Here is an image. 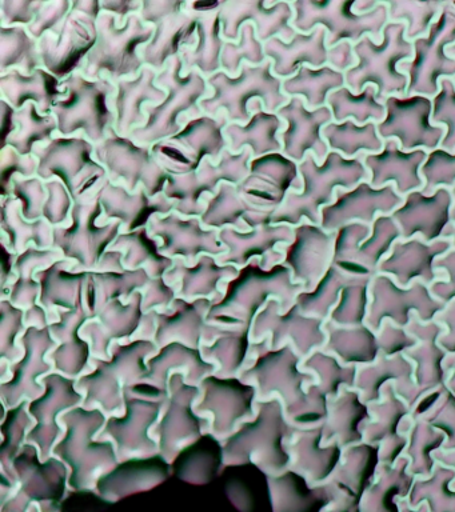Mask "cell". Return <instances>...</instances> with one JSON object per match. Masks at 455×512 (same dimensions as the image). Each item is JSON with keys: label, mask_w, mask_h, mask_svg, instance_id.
<instances>
[{"label": "cell", "mask_w": 455, "mask_h": 512, "mask_svg": "<svg viewBox=\"0 0 455 512\" xmlns=\"http://www.w3.org/2000/svg\"><path fill=\"white\" fill-rule=\"evenodd\" d=\"M43 68L39 42L27 27L0 26V72L19 70L27 75Z\"/></svg>", "instance_id": "cell-44"}, {"label": "cell", "mask_w": 455, "mask_h": 512, "mask_svg": "<svg viewBox=\"0 0 455 512\" xmlns=\"http://www.w3.org/2000/svg\"><path fill=\"white\" fill-rule=\"evenodd\" d=\"M74 264L73 260L61 259L35 275L41 283V302L46 307L73 310L83 298L90 271H75Z\"/></svg>", "instance_id": "cell-37"}, {"label": "cell", "mask_w": 455, "mask_h": 512, "mask_svg": "<svg viewBox=\"0 0 455 512\" xmlns=\"http://www.w3.org/2000/svg\"><path fill=\"white\" fill-rule=\"evenodd\" d=\"M399 239L401 231L391 215L378 216L373 226L347 224L335 235L333 263L350 274L370 275Z\"/></svg>", "instance_id": "cell-18"}, {"label": "cell", "mask_w": 455, "mask_h": 512, "mask_svg": "<svg viewBox=\"0 0 455 512\" xmlns=\"http://www.w3.org/2000/svg\"><path fill=\"white\" fill-rule=\"evenodd\" d=\"M94 158L105 167L111 182L125 184L131 192L143 187L153 198L163 192L170 176L150 146L119 135L114 127L102 142L95 144Z\"/></svg>", "instance_id": "cell-16"}, {"label": "cell", "mask_w": 455, "mask_h": 512, "mask_svg": "<svg viewBox=\"0 0 455 512\" xmlns=\"http://www.w3.org/2000/svg\"><path fill=\"white\" fill-rule=\"evenodd\" d=\"M154 32V26L143 22L139 14L129 16L121 26L117 16L102 11L97 44L87 55L81 74L93 80L105 76L114 83L137 78L145 67L141 48L153 39Z\"/></svg>", "instance_id": "cell-5"}, {"label": "cell", "mask_w": 455, "mask_h": 512, "mask_svg": "<svg viewBox=\"0 0 455 512\" xmlns=\"http://www.w3.org/2000/svg\"><path fill=\"white\" fill-rule=\"evenodd\" d=\"M453 190L441 187L433 194H423L422 190L403 196V203L391 214L401 231L402 239L419 236L426 243L450 238L454 230Z\"/></svg>", "instance_id": "cell-21"}, {"label": "cell", "mask_w": 455, "mask_h": 512, "mask_svg": "<svg viewBox=\"0 0 455 512\" xmlns=\"http://www.w3.org/2000/svg\"><path fill=\"white\" fill-rule=\"evenodd\" d=\"M229 123L225 114L186 119L177 135L153 144L151 151L169 175L197 171L207 158L214 163L221 160L229 148L225 136Z\"/></svg>", "instance_id": "cell-10"}, {"label": "cell", "mask_w": 455, "mask_h": 512, "mask_svg": "<svg viewBox=\"0 0 455 512\" xmlns=\"http://www.w3.org/2000/svg\"><path fill=\"white\" fill-rule=\"evenodd\" d=\"M0 112H2V148L6 146L7 140L17 131L15 114L17 110L6 99L0 100Z\"/></svg>", "instance_id": "cell-58"}, {"label": "cell", "mask_w": 455, "mask_h": 512, "mask_svg": "<svg viewBox=\"0 0 455 512\" xmlns=\"http://www.w3.org/2000/svg\"><path fill=\"white\" fill-rule=\"evenodd\" d=\"M238 190L254 206L277 211L290 192H301L303 183L298 163L282 152H274L250 162V172Z\"/></svg>", "instance_id": "cell-25"}, {"label": "cell", "mask_w": 455, "mask_h": 512, "mask_svg": "<svg viewBox=\"0 0 455 512\" xmlns=\"http://www.w3.org/2000/svg\"><path fill=\"white\" fill-rule=\"evenodd\" d=\"M61 82L45 68H38L31 75L11 70L0 76V90L2 98L15 110H22L27 103H34L43 115H50L53 114L55 103L65 98L66 91L61 87Z\"/></svg>", "instance_id": "cell-34"}, {"label": "cell", "mask_w": 455, "mask_h": 512, "mask_svg": "<svg viewBox=\"0 0 455 512\" xmlns=\"http://www.w3.org/2000/svg\"><path fill=\"white\" fill-rule=\"evenodd\" d=\"M277 114L285 122V130L279 134L282 140V154L294 162L301 163L307 154H313L319 163L329 155L330 148L323 139L322 131L333 122L329 107L310 110L305 100L294 96Z\"/></svg>", "instance_id": "cell-24"}, {"label": "cell", "mask_w": 455, "mask_h": 512, "mask_svg": "<svg viewBox=\"0 0 455 512\" xmlns=\"http://www.w3.org/2000/svg\"><path fill=\"white\" fill-rule=\"evenodd\" d=\"M97 192L103 208L99 222L106 224L118 220L123 224L122 232L149 226L155 214L165 216L174 212V204L163 192L153 198L143 187L131 192L125 184L111 182L109 178L103 180Z\"/></svg>", "instance_id": "cell-27"}, {"label": "cell", "mask_w": 455, "mask_h": 512, "mask_svg": "<svg viewBox=\"0 0 455 512\" xmlns=\"http://www.w3.org/2000/svg\"><path fill=\"white\" fill-rule=\"evenodd\" d=\"M453 196H454V206H453V212H451V218H453V222L455 224V187L453 188Z\"/></svg>", "instance_id": "cell-60"}, {"label": "cell", "mask_w": 455, "mask_h": 512, "mask_svg": "<svg viewBox=\"0 0 455 512\" xmlns=\"http://www.w3.org/2000/svg\"><path fill=\"white\" fill-rule=\"evenodd\" d=\"M97 190L75 202L70 223L54 227L53 231V248L61 251L63 258L73 260L78 271L97 270L103 255L123 230L118 220L99 222L103 208Z\"/></svg>", "instance_id": "cell-9"}, {"label": "cell", "mask_w": 455, "mask_h": 512, "mask_svg": "<svg viewBox=\"0 0 455 512\" xmlns=\"http://www.w3.org/2000/svg\"><path fill=\"white\" fill-rule=\"evenodd\" d=\"M413 58L402 63L401 71L409 78L406 95H423L433 99L442 79L455 78V59L447 47L455 43V7L446 2L429 34L413 40Z\"/></svg>", "instance_id": "cell-14"}, {"label": "cell", "mask_w": 455, "mask_h": 512, "mask_svg": "<svg viewBox=\"0 0 455 512\" xmlns=\"http://www.w3.org/2000/svg\"><path fill=\"white\" fill-rule=\"evenodd\" d=\"M159 72L154 68L145 66L137 78L121 79L115 82V92L111 106L117 120H115V131L121 136H130L135 128L146 123V106H154L163 102L167 92L157 84Z\"/></svg>", "instance_id": "cell-30"}, {"label": "cell", "mask_w": 455, "mask_h": 512, "mask_svg": "<svg viewBox=\"0 0 455 512\" xmlns=\"http://www.w3.org/2000/svg\"><path fill=\"white\" fill-rule=\"evenodd\" d=\"M207 83L213 92L199 103L203 114H225L230 123L249 122L251 103L255 100H261L263 108L269 112H278L290 100L283 92V79L273 74L271 60L261 66L245 63L237 76L219 71L209 76Z\"/></svg>", "instance_id": "cell-4"}, {"label": "cell", "mask_w": 455, "mask_h": 512, "mask_svg": "<svg viewBox=\"0 0 455 512\" xmlns=\"http://www.w3.org/2000/svg\"><path fill=\"white\" fill-rule=\"evenodd\" d=\"M101 8L103 12L117 16L119 24L123 26L129 16L141 12L142 2H138V0H102Z\"/></svg>", "instance_id": "cell-57"}, {"label": "cell", "mask_w": 455, "mask_h": 512, "mask_svg": "<svg viewBox=\"0 0 455 512\" xmlns=\"http://www.w3.org/2000/svg\"><path fill=\"white\" fill-rule=\"evenodd\" d=\"M63 254L57 248H38L29 246L15 259L14 268L18 278L10 291V302L13 304H31L41 292V283L34 276L38 271L46 270L55 262L61 260Z\"/></svg>", "instance_id": "cell-43"}, {"label": "cell", "mask_w": 455, "mask_h": 512, "mask_svg": "<svg viewBox=\"0 0 455 512\" xmlns=\"http://www.w3.org/2000/svg\"><path fill=\"white\" fill-rule=\"evenodd\" d=\"M450 239H451V242H453V248H455V224H454L453 234H451Z\"/></svg>", "instance_id": "cell-61"}, {"label": "cell", "mask_w": 455, "mask_h": 512, "mask_svg": "<svg viewBox=\"0 0 455 512\" xmlns=\"http://www.w3.org/2000/svg\"><path fill=\"white\" fill-rule=\"evenodd\" d=\"M15 122L17 131L10 136L3 148H14L23 156L33 155L39 144L49 143L55 132H58L57 118L53 114L43 115L34 103H27L22 110H18Z\"/></svg>", "instance_id": "cell-45"}, {"label": "cell", "mask_w": 455, "mask_h": 512, "mask_svg": "<svg viewBox=\"0 0 455 512\" xmlns=\"http://www.w3.org/2000/svg\"><path fill=\"white\" fill-rule=\"evenodd\" d=\"M435 267L445 270L449 274V282H437L431 287L433 294L439 299L450 300L455 298V248H451L445 255L435 260Z\"/></svg>", "instance_id": "cell-55"}, {"label": "cell", "mask_w": 455, "mask_h": 512, "mask_svg": "<svg viewBox=\"0 0 455 512\" xmlns=\"http://www.w3.org/2000/svg\"><path fill=\"white\" fill-rule=\"evenodd\" d=\"M3 235L6 236L7 243L11 251L15 254H21L27 247L34 246L38 248H53L54 227L50 226L45 219L30 220L25 219L22 214L21 203L14 196L2 199V220H0Z\"/></svg>", "instance_id": "cell-39"}, {"label": "cell", "mask_w": 455, "mask_h": 512, "mask_svg": "<svg viewBox=\"0 0 455 512\" xmlns=\"http://www.w3.org/2000/svg\"><path fill=\"white\" fill-rule=\"evenodd\" d=\"M389 6V22L406 24V39L413 42L429 34L446 2L417 0H385Z\"/></svg>", "instance_id": "cell-46"}, {"label": "cell", "mask_w": 455, "mask_h": 512, "mask_svg": "<svg viewBox=\"0 0 455 512\" xmlns=\"http://www.w3.org/2000/svg\"><path fill=\"white\" fill-rule=\"evenodd\" d=\"M434 124L445 127L446 134L442 140L443 150L455 151V83L454 79L446 78L439 82V90L433 98Z\"/></svg>", "instance_id": "cell-49"}, {"label": "cell", "mask_w": 455, "mask_h": 512, "mask_svg": "<svg viewBox=\"0 0 455 512\" xmlns=\"http://www.w3.org/2000/svg\"><path fill=\"white\" fill-rule=\"evenodd\" d=\"M99 0H77L59 36L47 34L39 40L43 68L58 79L81 72L87 55L98 40Z\"/></svg>", "instance_id": "cell-12"}, {"label": "cell", "mask_w": 455, "mask_h": 512, "mask_svg": "<svg viewBox=\"0 0 455 512\" xmlns=\"http://www.w3.org/2000/svg\"><path fill=\"white\" fill-rule=\"evenodd\" d=\"M161 240L150 234L149 227L133 232H121L110 250L123 252V266L126 270L146 268L151 278H163L173 268L174 259L161 254Z\"/></svg>", "instance_id": "cell-38"}, {"label": "cell", "mask_w": 455, "mask_h": 512, "mask_svg": "<svg viewBox=\"0 0 455 512\" xmlns=\"http://www.w3.org/2000/svg\"><path fill=\"white\" fill-rule=\"evenodd\" d=\"M383 103L386 116L378 123L383 140L395 139L405 151L430 152L441 147L446 130L431 120L433 99L423 95H394Z\"/></svg>", "instance_id": "cell-17"}, {"label": "cell", "mask_w": 455, "mask_h": 512, "mask_svg": "<svg viewBox=\"0 0 455 512\" xmlns=\"http://www.w3.org/2000/svg\"><path fill=\"white\" fill-rule=\"evenodd\" d=\"M274 210L254 206L239 192L233 183L225 182L219 186L217 194L207 196L206 210L201 222L206 228L221 231L225 227L246 232L254 230L259 224L271 223Z\"/></svg>", "instance_id": "cell-32"}, {"label": "cell", "mask_w": 455, "mask_h": 512, "mask_svg": "<svg viewBox=\"0 0 455 512\" xmlns=\"http://www.w3.org/2000/svg\"><path fill=\"white\" fill-rule=\"evenodd\" d=\"M302 288H305L303 284L294 283L290 268L277 264L265 270L261 259L254 258L226 283V295L211 306L209 318L222 312L226 315L237 312L251 318L263 303L269 302L270 296L281 300V306L286 307Z\"/></svg>", "instance_id": "cell-13"}, {"label": "cell", "mask_w": 455, "mask_h": 512, "mask_svg": "<svg viewBox=\"0 0 455 512\" xmlns=\"http://www.w3.org/2000/svg\"><path fill=\"white\" fill-rule=\"evenodd\" d=\"M402 203L403 196L398 194L394 184L377 188L371 186L369 180H363L351 190H338L334 202L322 208L321 227L337 232L355 222L373 226L378 216L393 214Z\"/></svg>", "instance_id": "cell-20"}, {"label": "cell", "mask_w": 455, "mask_h": 512, "mask_svg": "<svg viewBox=\"0 0 455 512\" xmlns=\"http://www.w3.org/2000/svg\"><path fill=\"white\" fill-rule=\"evenodd\" d=\"M71 7H73V2H69V0H51V2L45 0L37 18L27 27V30L38 42L47 34L59 36L65 27Z\"/></svg>", "instance_id": "cell-52"}, {"label": "cell", "mask_w": 455, "mask_h": 512, "mask_svg": "<svg viewBox=\"0 0 455 512\" xmlns=\"http://www.w3.org/2000/svg\"><path fill=\"white\" fill-rule=\"evenodd\" d=\"M45 4V0H2L0 2V26L29 27Z\"/></svg>", "instance_id": "cell-54"}, {"label": "cell", "mask_w": 455, "mask_h": 512, "mask_svg": "<svg viewBox=\"0 0 455 512\" xmlns=\"http://www.w3.org/2000/svg\"><path fill=\"white\" fill-rule=\"evenodd\" d=\"M65 98L58 100L53 115L58 122V135L83 134L98 144L115 126L117 115L111 106L117 86L109 78L87 79L81 72L67 76L61 82Z\"/></svg>", "instance_id": "cell-6"}, {"label": "cell", "mask_w": 455, "mask_h": 512, "mask_svg": "<svg viewBox=\"0 0 455 512\" xmlns=\"http://www.w3.org/2000/svg\"><path fill=\"white\" fill-rule=\"evenodd\" d=\"M422 178L425 180L423 194L431 195L438 188L453 190L455 187V151L443 150L442 147L427 152L426 162L422 166Z\"/></svg>", "instance_id": "cell-48"}, {"label": "cell", "mask_w": 455, "mask_h": 512, "mask_svg": "<svg viewBox=\"0 0 455 512\" xmlns=\"http://www.w3.org/2000/svg\"><path fill=\"white\" fill-rule=\"evenodd\" d=\"M447 55L451 56V58H454L455 59V43L454 44H451V46L447 47ZM454 83H455V78H454Z\"/></svg>", "instance_id": "cell-59"}, {"label": "cell", "mask_w": 455, "mask_h": 512, "mask_svg": "<svg viewBox=\"0 0 455 512\" xmlns=\"http://www.w3.org/2000/svg\"><path fill=\"white\" fill-rule=\"evenodd\" d=\"M266 58L273 62V74L281 79L291 78L299 68H319L329 64L327 32L317 27L309 34L298 32L290 42L274 38L265 43Z\"/></svg>", "instance_id": "cell-31"}, {"label": "cell", "mask_w": 455, "mask_h": 512, "mask_svg": "<svg viewBox=\"0 0 455 512\" xmlns=\"http://www.w3.org/2000/svg\"><path fill=\"white\" fill-rule=\"evenodd\" d=\"M253 151L246 148L241 154H234L229 148L221 160L214 163L207 158L197 171L182 175H170L163 194L174 204V212L182 216H202L206 210L207 196L217 194L222 183L238 186L250 172Z\"/></svg>", "instance_id": "cell-11"}, {"label": "cell", "mask_w": 455, "mask_h": 512, "mask_svg": "<svg viewBox=\"0 0 455 512\" xmlns=\"http://www.w3.org/2000/svg\"><path fill=\"white\" fill-rule=\"evenodd\" d=\"M157 84L167 92L166 98L154 106H146V123L135 128L130 138L142 146H153L177 135L183 127V116L199 118L203 111L199 103L209 98L207 78L198 70L183 72L181 56L170 59L158 74Z\"/></svg>", "instance_id": "cell-2"}, {"label": "cell", "mask_w": 455, "mask_h": 512, "mask_svg": "<svg viewBox=\"0 0 455 512\" xmlns=\"http://www.w3.org/2000/svg\"><path fill=\"white\" fill-rule=\"evenodd\" d=\"M293 26L302 34L317 27L325 28L329 47L342 42L357 43L363 36L375 42L382 39L383 28L389 23V6L381 2L373 11L355 10L357 0H295Z\"/></svg>", "instance_id": "cell-7"}, {"label": "cell", "mask_w": 455, "mask_h": 512, "mask_svg": "<svg viewBox=\"0 0 455 512\" xmlns=\"http://www.w3.org/2000/svg\"><path fill=\"white\" fill-rule=\"evenodd\" d=\"M426 158L427 151H405L397 140L389 139L381 151L363 155V164L369 171L371 186L394 184L398 194L405 196L425 187L421 170Z\"/></svg>", "instance_id": "cell-29"}, {"label": "cell", "mask_w": 455, "mask_h": 512, "mask_svg": "<svg viewBox=\"0 0 455 512\" xmlns=\"http://www.w3.org/2000/svg\"><path fill=\"white\" fill-rule=\"evenodd\" d=\"M365 155V154H363ZM363 155L347 159L339 152L330 151L327 158L319 163L313 154L298 163L303 188L301 192H290L282 206L274 212L271 224L299 226L303 220L321 224L323 207L334 202L338 190H351L370 174L363 164Z\"/></svg>", "instance_id": "cell-1"}, {"label": "cell", "mask_w": 455, "mask_h": 512, "mask_svg": "<svg viewBox=\"0 0 455 512\" xmlns=\"http://www.w3.org/2000/svg\"><path fill=\"white\" fill-rule=\"evenodd\" d=\"M357 64L346 71V86L358 94L367 86L377 88L378 98L406 95L409 78L401 71L402 63L413 58V43L406 39V24L389 22L382 39L375 42L363 36L354 44Z\"/></svg>", "instance_id": "cell-3"}, {"label": "cell", "mask_w": 455, "mask_h": 512, "mask_svg": "<svg viewBox=\"0 0 455 512\" xmlns=\"http://www.w3.org/2000/svg\"><path fill=\"white\" fill-rule=\"evenodd\" d=\"M327 107L333 114L334 122L338 123L351 119L363 126L370 122L381 123L386 116L385 103L378 98L377 88L374 86H367L358 94L347 86L339 88L331 92Z\"/></svg>", "instance_id": "cell-42"}, {"label": "cell", "mask_w": 455, "mask_h": 512, "mask_svg": "<svg viewBox=\"0 0 455 512\" xmlns=\"http://www.w3.org/2000/svg\"><path fill=\"white\" fill-rule=\"evenodd\" d=\"M235 266H222L211 255L199 256L193 266H187L185 260L174 259V266L166 272L167 283H178L177 294L182 299L219 298V283L225 279H234L238 275Z\"/></svg>", "instance_id": "cell-35"}, {"label": "cell", "mask_w": 455, "mask_h": 512, "mask_svg": "<svg viewBox=\"0 0 455 512\" xmlns=\"http://www.w3.org/2000/svg\"><path fill=\"white\" fill-rule=\"evenodd\" d=\"M335 235L337 232L323 230L321 224L307 220L294 227L293 242L279 247L285 255L282 264L290 268L294 282L313 290L333 263Z\"/></svg>", "instance_id": "cell-26"}, {"label": "cell", "mask_w": 455, "mask_h": 512, "mask_svg": "<svg viewBox=\"0 0 455 512\" xmlns=\"http://www.w3.org/2000/svg\"><path fill=\"white\" fill-rule=\"evenodd\" d=\"M267 60L265 44L258 39L254 24L246 23L239 32L238 42L225 43L221 56L222 71L237 76L243 64L261 66Z\"/></svg>", "instance_id": "cell-47"}, {"label": "cell", "mask_w": 455, "mask_h": 512, "mask_svg": "<svg viewBox=\"0 0 455 512\" xmlns=\"http://www.w3.org/2000/svg\"><path fill=\"white\" fill-rule=\"evenodd\" d=\"M250 111L249 122L229 123L225 128L229 150L234 154H241L246 148H250L253 159L282 152L283 144L279 134L285 130V122L279 118L277 112L266 111L261 100L251 103Z\"/></svg>", "instance_id": "cell-33"}, {"label": "cell", "mask_w": 455, "mask_h": 512, "mask_svg": "<svg viewBox=\"0 0 455 512\" xmlns=\"http://www.w3.org/2000/svg\"><path fill=\"white\" fill-rule=\"evenodd\" d=\"M95 144L83 134L54 136L34 151L37 176L45 182L58 179L65 184L74 203L97 190L107 178L105 167L94 158Z\"/></svg>", "instance_id": "cell-8"}, {"label": "cell", "mask_w": 455, "mask_h": 512, "mask_svg": "<svg viewBox=\"0 0 455 512\" xmlns=\"http://www.w3.org/2000/svg\"><path fill=\"white\" fill-rule=\"evenodd\" d=\"M453 248L450 238L426 243L414 236L411 239H399L394 243L389 255L379 263L378 270L383 275L394 276L395 282L401 287H409L419 282L429 284L438 278L435 272V260Z\"/></svg>", "instance_id": "cell-28"}, {"label": "cell", "mask_w": 455, "mask_h": 512, "mask_svg": "<svg viewBox=\"0 0 455 512\" xmlns=\"http://www.w3.org/2000/svg\"><path fill=\"white\" fill-rule=\"evenodd\" d=\"M47 196L45 208H43V219L50 226H67L71 220V211L74 207V199L65 184L61 180L54 179L46 182Z\"/></svg>", "instance_id": "cell-53"}, {"label": "cell", "mask_w": 455, "mask_h": 512, "mask_svg": "<svg viewBox=\"0 0 455 512\" xmlns=\"http://www.w3.org/2000/svg\"><path fill=\"white\" fill-rule=\"evenodd\" d=\"M11 196L19 200L22 207V214L30 222L43 219V208H45L47 196L46 182L34 176V178H21L17 176L13 180V191Z\"/></svg>", "instance_id": "cell-50"}, {"label": "cell", "mask_w": 455, "mask_h": 512, "mask_svg": "<svg viewBox=\"0 0 455 512\" xmlns=\"http://www.w3.org/2000/svg\"><path fill=\"white\" fill-rule=\"evenodd\" d=\"M139 16L155 28L153 39L141 48V55L145 66L157 72L197 40L199 15L190 10L189 2L143 0Z\"/></svg>", "instance_id": "cell-15"}, {"label": "cell", "mask_w": 455, "mask_h": 512, "mask_svg": "<svg viewBox=\"0 0 455 512\" xmlns=\"http://www.w3.org/2000/svg\"><path fill=\"white\" fill-rule=\"evenodd\" d=\"M357 64V56L354 54V44L342 42L337 46L329 47V66L335 70L345 72L349 71Z\"/></svg>", "instance_id": "cell-56"}, {"label": "cell", "mask_w": 455, "mask_h": 512, "mask_svg": "<svg viewBox=\"0 0 455 512\" xmlns=\"http://www.w3.org/2000/svg\"><path fill=\"white\" fill-rule=\"evenodd\" d=\"M346 86L345 72L326 66H303L291 78L283 79V92L289 98H302L310 110L327 106L331 92Z\"/></svg>", "instance_id": "cell-40"}, {"label": "cell", "mask_w": 455, "mask_h": 512, "mask_svg": "<svg viewBox=\"0 0 455 512\" xmlns=\"http://www.w3.org/2000/svg\"><path fill=\"white\" fill-rule=\"evenodd\" d=\"M219 242L226 247V254L217 258L222 266L246 267L254 258L261 259V266L270 270L285 259L279 247L294 239V227L289 224H259L254 230L241 232L233 227L219 231Z\"/></svg>", "instance_id": "cell-23"}, {"label": "cell", "mask_w": 455, "mask_h": 512, "mask_svg": "<svg viewBox=\"0 0 455 512\" xmlns=\"http://www.w3.org/2000/svg\"><path fill=\"white\" fill-rule=\"evenodd\" d=\"M221 11L198 14L197 40L181 54L185 74L198 70L209 78L222 71L221 56L226 40L222 36Z\"/></svg>", "instance_id": "cell-36"}, {"label": "cell", "mask_w": 455, "mask_h": 512, "mask_svg": "<svg viewBox=\"0 0 455 512\" xmlns=\"http://www.w3.org/2000/svg\"><path fill=\"white\" fill-rule=\"evenodd\" d=\"M38 160L31 156H23L14 148H3L0 154V192L2 199L9 198L13 191V180L17 176L29 179L37 176Z\"/></svg>", "instance_id": "cell-51"}, {"label": "cell", "mask_w": 455, "mask_h": 512, "mask_svg": "<svg viewBox=\"0 0 455 512\" xmlns=\"http://www.w3.org/2000/svg\"><path fill=\"white\" fill-rule=\"evenodd\" d=\"M295 12L291 2L266 0H229L221 11L222 36L226 42H238L246 23H253L263 44L279 38L290 42L297 34L293 26Z\"/></svg>", "instance_id": "cell-22"}, {"label": "cell", "mask_w": 455, "mask_h": 512, "mask_svg": "<svg viewBox=\"0 0 455 512\" xmlns=\"http://www.w3.org/2000/svg\"><path fill=\"white\" fill-rule=\"evenodd\" d=\"M147 227L154 238L161 240V254L171 259L181 258L187 266H193L199 256L219 258L227 252L219 242V231L203 226L201 216H182L178 212L155 214Z\"/></svg>", "instance_id": "cell-19"}, {"label": "cell", "mask_w": 455, "mask_h": 512, "mask_svg": "<svg viewBox=\"0 0 455 512\" xmlns=\"http://www.w3.org/2000/svg\"><path fill=\"white\" fill-rule=\"evenodd\" d=\"M330 151L339 152L347 159L359 158L363 154H375L383 148L385 140L379 136L378 123L331 122L322 131Z\"/></svg>", "instance_id": "cell-41"}]
</instances>
